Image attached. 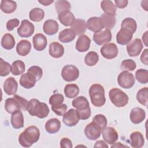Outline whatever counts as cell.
<instances>
[{
    "instance_id": "cell-22",
    "label": "cell",
    "mask_w": 148,
    "mask_h": 148,
    "mask_svg": "<svg viewBox=\"0 0 148 148\" xmlns=\"http://www.w3.org/2000/svg\"><path fill=\"white\" fill-rule=\"evenodd\" d=\"M58 23L53 19H49L45 21L43 25L44 32L47 35H53L58 31Z\"/></svg>"
},
{
    "instance_id": "cell-47",
    "label": "cell",
    "mask_w": 148,
    "mask_h": 148,
    "mask_svg": "<svg viewBox=\"0 0 148 148\" xmlns=\"http://www.w3.org/2000/svg\"><path fill=\"white\" fill-rule=\"evenodd\" d=\"M64 97L61 94H54L49 98V103L51 106H58L63 103Z\"/></svg>"
},
{
    "instance_id": "cell-30",
    "label": "cell",
    "mask_w": 148,
    "mask_h": 148,
    "mask_svg": "<svg viewBox=\"0 0 148 148\" xmlns=\"http://www.w3.org/2000/svg\"><path fill=\"white\" fill-rule=\"evenodd\" d=\"M76 37V34L72 29L66 28L61 31L58 35V40L62 43L72 42Z\"/></svg>"
},
{
    "instance_id": "cell-3",
    "label": "cell",
    "mask_w": 148,
    "mask_h": 148,
    "mask_svg": "<svg viewBox=\"0 0 148 148\" xmlns=\"http://www.w3.org/2000/svg\"><path fill=\"white\" fill-rule=\"evenodd\" d=\"M89 95L92 104L96 107H101L105 105L106 98L103 87L99 84H94L90 87Z\"/></svg>"
},
{
    "instance_id": "cell-44",
    "label": "cell",
    "mask_w": 148,
    "mask_h": 148,
    "mask_svg": "<svg viewBox=\"0 0 148 148\" xmlns=\"http://www.w3.org/2000/svg\"><path fill=\"white\" fill-rule=\"evenodd\" d=\"M121 69L123 71H132L135 69L136 65L135 62L131 59L124 60L121 62Z\"/></svg>"
},
{
    "instance_id": "cell-56",
    "label": "cell",
    "mask_w": 148,
    "mask_h": 148,
    "mask_svg": "<svg viewBox=\"0 0 148 148\" xmlns=\"http://www.w3.org/2000/svg\"><path fill=\"white\" fill-rule=\"evenodd\" d=\"M94 147H105V148H108V145L103 140H98L95 143V145L94 146Z\"/></svg>"
},
{
    "instance_id": "cell-29",
    "label": "cell",
    "mask_w": 148,
    "mask_h": 148,
    "mask_svg": "<svg viewBox=\"0 0 148 148\" xmlns=\"http://www.w3.org/2000/svg\"><path fill=\"white\" fill-rule=\"evenodd\" d=\"M99 17L102 22L103 28H105L106 29L110 30L114 27L116 23V20L114 16L104 13L102 14Z\"/></svg>"
},
{
    "instance_id": "cell-48",
    "label": "cell",
    "mask_w": 148,
    "mask_h": 148,
    "mask_svg": "<svg viewBox=\"0 0 148 148\" xmlns=\"http://www.w3.org/2000/svg\"><path fill=\"white\" fill-rule=\"evenodd\" d=\"M28 72L33 75L36 79L37 81L39 80L42 75H43V71L42 69L38 66H32L28 69Z\"/></svg>"
},
{
    "instance_id": "cell-51",
    "label": "cell",
    "mask_w": 148,
    "mask_h": 148,
    "mask_svg": "<svg viewBox=\"0 0 148 148\" xmlns=\"http://www.w3.org/2000/svg\"><path fill=\"white\" fill-rule=\"evenodd\" d=\"M20 24V21L17 18H13L8 21L6 23V28L8 31H11L14 28L18 27Z\"/></svg>"
},
{
    "instance_id": "cell-34",
    "label": "cell",
    "mask_w": 148,
    "mask_h": 148,
    "mask_svg": "<svg viewBox=\"0 0 148 148\" xmlns=\"http://www.w3.org/2000/svg\"><path fill=\"white\" fill-rule=\"evenodd\" d=\"M15 43V39L10 34H5L2 38L1 46L5 49H12L14 47Z\"/></svg>"
},
{
    "instance_id": "cell-13",
    "label": "cell",
    "mask_w": 148,
    "mask_h": 148,
    "mask_svg": "<svg viewBox=\"0 0 148 148\" xmlns=\"http://www.w3.org/2000/svg\"><path fill=\"white\" fill-rule=\"evenodd\" d=\"M103 140L110 145H113L118 139V133L117 131L112 127H106L102 131Z\"/></svg>"
},
{
    "instance_id": "cell-41",
    "label": "cell",
    "mask_w": 148,
    "mask_h": 148,
    "mask_svg": "<svg viewBox=\"0 0 148 148\" xmlns=\"http://www.w3.org/2000/svg\"><path fill=\"white\" fill-rule=\"evenodd\" d=\"M99 60L98 54L93 51L88 52L85 56L84 62L86 64L89 66H94Z\"/></svg>"
},
{
    "instance_id": "cell-59",
    "label": "cell",
    "mask_w": 148,
    "mask_h": 148,
    "mask_svg": "<svg viewBox=\"0 0 148 148\" xmlns=\"http://www.w3.org/2000/svg\"><path fill=\"white\" fill-rule=\"evenodd\" d=\"M147 31H146L145 33L142 36V40L145 43V45L147 46Z\"/></svg>"
},
{
    "instance_id": "cell-49",
    "label": "cell",
    "mask_w": 148,
    "mask_h": 148,
    "mask_svg": "<svg viewBox=\"0 0 148 148\" xmlns=\"http://www.w3.org/2000/svg\"><path fill=\"white\" fill-rule=\"evenodd\" d=\"M68 106L65 103H62L58 106H51L52 110L58 116H63L67 110Z\"/></svg>"
},
{
    "instance_id": "cell-19",
    "label": "cell",
    "mask_w": 148,
    "mask_h": 148,
    "mask_svg": "<svg viewBox=\"0 0 148 148\" xmlns=\"http://www.w3.org/2000/svg\"><path fill=\"white\" fill-rule=\"evenodd\" d=\"M32 42L34 47L37 51L43 50L47 44L46 37L41 33L35 34L33 36Z\"/></svg>"
},
{
    "instance_id": "cell-32",
    "label": "cell",
    "mask_w": 148,
    "mask_h": 148,
    "mask_svg": "<svg viewBox=\"0 0 148 148\" xmlns=\"http://www.w3.org/2000/svg\"><path fill=\"white\" fill-rule=\"evenodd\" d=\"M71 29L75 32L76 35H83L86 31V22L83 19H76L71 25Z\"/></svg>"
},
{
    "instance_id": "cell-25",
    "label": "cell",
    "mask_w": 148,
    "mask_h": 148,
    "mask_svg": "<svg viewBox=\"0 0 148 148\" xmlns=\"http://www.w3.org/2000/svg\"><path fill=\"white\" fill-rule=\"evenodd\" d=\"M10 122L14 129H19L24 127V117L20 110L14 112L12 114Z\"/></svg>"
},
{
    "instance_id": "cell-54",
    "label": "cell",
    "mask_w": 148,
    "mask_h": 148,
    "mask_svg": "<svg viewBox=\"0 0 148 148\" xmlns=\"http://www.w3.org/2000/svg\"><path fill=\"white\" fill-rule=\"evenodd\" d=\"M115 6H116L117 8L123 9L125 8L128 3V1L127 0H115Z\"/></svg>"
},
{
    "instance_id": "cell-45",
    "label": "cell",
    "mask_w": 148,
    "mask_h": 148,
    "mask_svg": "<svg viewBox=\"0 0 148 148\" xmlns=\"http://www.w3.org/2000/svg\"><path fill=\"white\" fill-rule=\"evenodd\" d=\"M92 121L95 123L101 128L102 131L106 127L108 123L106 117L104 115L101 114L95 115L92 119Z\"/></svg>"
},
{
    "instance_id": "cell-37",
    "label": "cell",
    "mask_w": 148,
    "mask_h": 148,
    "mask_svg": "<svg viewBox=\"0 0 148 148\" xmlns=\"http://www.w3.org/2000/svg\"><path fill=\"white\" fill-rule=\"evenodd\" d=\"M45 17V12L43 9L39 8H35L31 9L29 13V18L35 22L40 21Z\"/></svg>"
},
{
    "instance_id": "cell-10",
    "label": "cell",
    "mask_w": 148,
    "mask_h": 148,
    "mask_svg": "<svg viewBox=\"0 0 148 148\" xmlns=\"http://www.w3.org/2000/svg\"><path fill=\"white\" fill-rule=\"evenodd\" d=\"M143 49V44L139 38L130 41L127 45V51L130 57H136L139 55Z\"/></svg>"
},
{
    "instance_id": "cell-27",
    "label": "cell",
    "mask_w": 148,
    "mask_h": 148,
    "mask_svg": "<svg viewBox=\"0 0 148 148\" xmlns=\"http://www.w3.org/2000/svg\"><path fill=\"white\" fill-rule=\"evenodd\" d=\"M5 109L6 111L10 114H12L14 112L21 109L20 103L14 97L9 98L5 100Z\"/></svg>"
},
{
    "instance_id": "cell-40",
    "label": "cell",
    "mask_w": 148,
    "mask_h": 148,
    "mask_svg": "<svg viewBox=\"0 0 148 148\" xmlns=\"http://www.w3.org/2000/svg\"><path fill=\"white\" fill-rule=\"evenodd\" d=\"M136 99L139 103L147 106L148 103V88L145 87L140 89L136 94Z\"/></svg>"
},
{
    "instance_id": "cell-38",
    "label": "cell",
    "mask_w": 148,
    "mask_h": 148,
    "mask_svg": "<svg viewBox=\"0 0 148 148\" xmlns=\"http://www.w3.org/2000/svg\"><path fill=\"white\" fill-rule=\"evenodd\" d=\"M64 93L68 98H73L79 93V87L75 84H68L65 86Z\"/></svg>"
},
{
    "instance_id": "cell-9",
    "label": "cell",
    "mask_w": 148,
    "mask_h": 148,
    "mask_svg": "<svg viewBox=\"0 0 148 148\" xmlns=\"http://www.w3.org/2000/svg\"><path fill=\"white\" fill-rule=\"evenodd\" d=\"M100 52L102 56L106 59H113L118 54V48L113 43H108L101 47Z\"/></svg>"
},
{
    "instance_id": "cell-17",
    "label": "cell",
    "mask_w": 148,
    "mask_h": 148,
    "mask_svg": "<svg viewBox=\"0 0 148 148\" xmlns=\"http://www.w3.org/2000/svg\"><path fill=\"white\" fill-rule=\"evenodd\" d=\"M3 87V90L6 94L9 95H13L17 92L18 83L14 77H9L5 81Z\"/></svg>"
},
{
    "instance_id": "cell-43",
    "label": "cell",
    "mask_w": 148,
    "mask_h": 148,
    "mask_svg": "<svg viewBox=\"0 0 148 148\" xmlns=\"http://www.w3.org/2000/svg\"><path fill=\"white\" fill-rule=\"evenodd\" d=\"M136 80L142 84H146L148 82V71L145 69H138L135 72Z\"/></svg>"
},
{
    "instance_id": "cell-15",
    "label": "cell",
    "mask_w": 148,
    "mask_h": 148,
    "mask_svg": "<svg viewBox=\"0 0 148 148\" xmlns=\"http://www.w3.org/2000/svg\"><path fill=\"white\" fill-rule=\"evenodd\" d=\"M37 80L36 77L29 72L23 73L20 78V85L26 89H29L34 87Z\"/></svg>"
},
{
    "instance_id": "cell-60",
    "label": "cell",
    "mask_w": 148,
    "mask_h": 148,
    "mask_svg": "<svg viewBox=\"0 0 148 148\" xmlns=\"http://www.w3.org/2000/svg\"><path fill=\"white\" fill-rule=\"evenodd\" d=\"M147 3H148V1H142V2H141V4H144V5H141L142 6V8L143 9H144L146 11H147L148 10H147Z\"/></svg>"
},
{
    "instance_id": "cell-24",
    "label": "cell",
    "mask_w": 148,
    "mask_h": 148,
    "mask_svg": "<svg viewBox=\"0 0 148 148\" xmlns=\"http://www.w3.org/2000/svg\"><path fill=\"white\" fill-rule=\"evenodd\" d=\"M145 143V139L141 132H133L130 135V145L134 148H140Z\"/></svg>"
},
{
    "instance_id": "cell-46",
    "label": "cell",
    "mask_w": 148,
    "mask_h": 148,
    "mask_svg": "<svg viewBox=\"0 0 148 148\" xmlns=\"http://www.w3.org/2000/svg\"><path fill=\"white\" fill-rule=\"evenodd\" d=\"M11 72V66L6 61H5L2 58H0V75L6 76Z\"/></svg>"
},
{
    "instance_id": "cell-58",
    "label": "cell",
    "mask_w": 148,
    "mask_h": 148,
    "mask_svg": "<svg viewBox=\"0 0 148 148\" xmlns=\"http://www.w3.org/2000/svg\"><path fill=\"white\" fill-rule=\"evenodd\" d=\"M112 147H128L127 146H125V145H123L120 142H117V143H113L112 146H111Z\"/></svg>"
},
{
    "instance_id": "cell-5",
    "label": "cell",
    "mask_w": 148,
    "mask_h": 148,
    "mask_svg": "<svg viewBox=\"0 0 148 148\" xmlns=\"http://www.w3.org/2000/svg\"><path fill=\"white\" fill-rule=\"evenodd\" d=\"M117 82L121 88L128 89L131 88L134 85L135 79L132 73L124 71L119 75Z\"/></svg>"
},
{
    "instance_id": "cell-1",
    "label": "cell",
    "mask_w": 148,
    "mask_h": 148,
    "mask_svg": "<svg viewBox=\"0 0 148 148\" xmlns=\"http://www.w3.org/2000/svg\"><path fill=\"white\" fill-rule=\"evenodd\" d=\"M40 131L39 128L34 125L29 126L25 129L18 136V142L24 147H29L36 143L39 139Z\"/></svg>"
},
{
    "instance_id": "cell-4",
    "label": "cell",
    "mask_w": 148,
    "mask_h": 148,
    "mask_svg": "<svg viewBox=\"0 0 148 148\" xmlns=\"http://www.w3.org/2000/svg\"><path fill=\"white\" fill-rule=\"evenodd\" d=\"M109 97L112 103L117 108L124 107L128 102V96L117 88H112L109 92Z\"/></svg>"
},
{
    "instance_id": "cell-12",
    "label": "cell",
    "mask_w": 148,
    "mask_h": 148,
    "mask_svg": "<svg viewBox=\"0 0 148 148\" xmlns=\"http://www.w3.org/2000/svg\"><path fill=\"white\" fill-rule=\"evenodd\" d=\"M79 120L77 110L74 109H70L67 112L65 113L62 117L64 124L68 127L76 125L79 123Z\"/></svg>"
},
{
    "instance_id": "cell-57",
    "label": "cell",
    "mask_w": 148,
    "mask_h": 148,
    "mask_svg": "<svg viewBox=\"0 0 148 148\" xmlns=\"http://www.w3.org/2000/svg\"><path fill=\"white\" fill-rule=\"evenodd\" d=\"M38 2L41 3L42 5H43V6H49L50 5L51 3H52L53 2H54V1L53 0H43V1H38Z\"/></svg>"
},
{
    "instance_id": "cell-26",
    "label": "cell",
    "mask_w": 148,
    "mask_h": 148,
    "mask_svg": "<svg viewBox=\"0 0 148 148\" xmlns=\"http://www.w3.org/2000/svg\"><path fill=\"white\" fill-rule=\"evenodd\" d=\"M16 52L21 56H25L31 51V44L27 40H21L16 46Z\"/></svg>"
},
{
    "instance_id": "cell-28",
    "label": "cell",
    "mask_w": 148,
    "mask_h": 148,
    "mask_svg": "<svg viewBox=\"0 0 148 148\" xmlns=\"http://www.w3.org/2000/svg\"><path fill=\"white\" fill-rule=\"evenodd\" d=\"M45 128L48 133L55 134L60 130L61 128V122L56 118L49 119L46 123Z\"/></svg>"
},
{
    "instance_id": "cell-53",
    "label": "cell",
    "mask_w": 148,
    "mask_h": 148,
    "mask_svg": "<svg viewBox=\"0 0 148 148\" xmlns=\"http://www.w3.org/2000/svg\"><path fill=\"white\" fill-rule=\"evenodd\" d=\"M60 147L72 148L73 147L72 143L71 140L68 138H63L60 141Z\"/></svg>"
},
{
    "instance_id": "cell-36",
    "label": "cell",
    "mask_w": 148,
    "mask_h": 148,
    "mask_svg": "<svg viewBox=\"0 0 148 148\" xmlns=\"http://www.w3.org/2000/svg\"><path fill=\"white\" fill-rule=\"evenodd\" d=\"M101 7L105 13L110 14L113 16L116 14V8L112 1L104 0L101 2Z\"/></svg>"
},
{
    "instance_id": "cell-11",
    "label": "cell",
    "mask_w": 148,
    "mask_h": 148,
    "mask_svg": "<svg viewBox=\"0 0 148 148\" xmlns=\"http://www.w3.org/2000/svg\"><path fill=\"white\" fill-rule=\"evenodd\" d=\"M112 38V33L110 30L104 29L95 32L93 35V40L98 45H102L111 41Z\"/></svg>"
},
{
    "instance_id": "cell-31",
    "label": "cell",
    "mask_w": 148,
    "mask_h": 148,
    "mask_svg": "<svg viewBox=\"0 0 148 148\" xmlns=\"http://www.w3.org/2000/svg\"><path fill=\"white\" fill-rule=\"evenodd\" d=\"M72 106L77 110H83L90 108L89 102L87 99L84 96L77 97L72 101Z\"/></svg>"
},
{
    "instance_id": "cell-39",
    "label": "cell",
    "mask_w": 148,
    "mask_h": 148,
    "mask_svg": "<svg viewBox=\"0 0 148 148\" xmlns=\"http://www.w3.org/2000/svg\"><path fill=\"white\" fill-rule=\"evenodd\" d=\"M137 28L136 21L131 17H127L124 18L121 24V28H125L130 30L133 34L135 32Z\"/></svg>"
},
{
    "instance_id": "cell-52",
    "label": "cell",
    "mask_w": 148,
    "mask_h": 148,
    "mask_svg": "<svg viewBox=\"0 0 148 148\" xmlns=\"http://www.w3.org/2000/svg\"><path fill=\"white\" fill-rule=\"evenodd\" d=\"M77 112L78 116L79 117V119L81 120H87L91 116L90 108H88L83 110H77Z\"/></svg>"
},
{
    "instance_id": "cell-33",
    "label": "cell",
    "mask_w": 148,
    "mask_h": 148,
    "mask_svg": "<svg viewBox=\"0 0 148 148\" xmlns=\"http://www.w3.org/2000/svg\"><path fill=\"white\" fill-rule=\"evenodd\" d=\"M1 9L6 14L14 12L17 8V3L15 1L11 0H2L1 2Z\"/></svg>"
},
{
    "instance_id": "cell-55",
    "label": "cell",
    "mask_w": 148,
    "mask_h": 148,
    "mask_svg": "<svg viewBox=\"0 0 148 148\" xmlns=\"http://www.w3.org/2000/svg\"><path fill=\"white\" fill-rule=\"evenodd\" d=\"M147 52H148L147 49H145L144 51H143V53H142L141 56H140L141 62L146 65H147V64H148V63H147V61H148V60H147V55H148Z\"/></svg>"
},
{
    "instance_id": "cell-21",
    "label": "cell",
    "mask_w": 148,
    "mask_h": 148,
    "mask_svg": "<svg viewBox=\"0 0 148 148\" xmlns=\"http://www.w3.org/2000/svg\"><path fill=\"white\" fill-rule=\"evenodd\" d=\"M58 18L60 23L65 26H71L75 20L73 14L70 10H65L61 12L58 15Z\"/></svg>"
},
{
    "instance_id": "cell-6",
    "label": "cell",
    "mask_w": 148,
    "mask_h": 148,
    "mask_svg": "<svg viewBox=\"0 0 148 148\" xmlns=\"http://www.w3.org/2000/svg\"><path fill=\"white\" fill-rule=\"evenodd\" d=\"M79 76V71L77 68L73 65H65L61 71V76L66 82L76 80Z\"/></svg>"
},
{
    "instance_id": "cell-42",
    "label": "cell",
    "mask_w": 148,
    "mask_h": 148,
    "mask_svg": "<svg viewBox=\"0 0 148 148\" xmlns=\"http://www.w3.org/2000/svg\"><path fill=\"white\" fill-rule=\"evenodd\" d=\"M71 8L70 3L65 0H58L56 1L55 8L57 12L59 14L65 10H69Z\"/></svg>"
},
{
    "instance_id": "cell-7",
    "label": "cell",
    "mask_w": 148,
    "mask_h": 148,
    "mask_svg": "<svg viewBox=\"0 0 148 148\" xmlns=\"http://www.w3.org/2000/svg\"><path fill=\"white\" fill-rule=\"evenodd\" d=\"M84 132L88 139L94 140L100 137L102 130L95 123L92 121L86 126Z\"/></svg>"
},
{
    "instance_id": "cell-14",
    "label": "cell",
    "mask_w": 148,
    "mask_h": 148,
    "mask_svg": "<svg viewBox=\"0 0 148 148\" xmlns=\"http://www.w3.org/2000/svg\"><path fill=\"white\" fill-rule=\"evenodd\" d=\"M132 36L133 33L130 30L121 28L116 35V41L121 45H125L131 40Z\"/></svg>"
},
{
    "instance_id": "cell-23",
    "label": "cell",
    "mask_w": 148,
    "mask_h": 148,
    "mask_svg": "<svg viewBox=\"0 0 148 148\" xmlns=\"http://www.w3.org/2000/svg\"><path fill=\"white\" fill-rule=\"evenodd\" d=\"M49 52V54L52 57L58 58L63 56L64 53V48L61 44L57 42H54L50 44Z\"/></svg>"
},
{
    "instance_id": "cell-20",
    "label": "cell",
    "mask_w": 148,
    "mask_h": 148,
    "mask_svg": "<svg viewBox=\"0 0 148 148\" xmlns=\"http://www.w3.org/2000/svg\"><path fill=\"white\" fill-rule=\"evenodd\" d=\"M91 39L87 35L83 34L80 35L76 43V49L79 52L87 51L90 46Z\"/></svg>"
},
{
    "instance_id": "cell-2",
    "label": "cell",
    "mask_w": 148,
    "mask_h": 148,
    "mask_svg": "<svg viewBox=\"0 0 148 148\" xmlns=\"http://www.w3.org/2000/svg\"><path fill=\"white\" fill-rule=\"evenodd\" d=\"M27 110L32 116L44 119L48 116L50 109L45 103L40 102L38 99L33 98L28 101Z\"/></svg>"
},
{
    "instance_id": "cell-8",
    "label": "cell",
    "mask_w": 148,
    "mask_h": 148,
    "mask_svg": "<svg viewBox=\"0 0 148 148\" xmlns=\"http://www.w3.org/2000/svg\"><path fill=\"white\" fill-rule=\"evenodd\" d=\"M35 27L32 23L28 20L21 21L20 26L17 28V34L21 38H28L34 32Z\"/></svg>"
},
{
    "instance_id": "cell-50",
    "label": "cell",
    "mask_w": 148,
    "mask_h": 148,
    "mask_svg": "<svg viewBox=\"0 0 148 148\" xmlns=\"http://www.w3.org/2000/svg\"><path fill=\"white\" fill-rule=\"evenodd\" d=\"M20 103L21 110H27V107H28V101L24 98L23 97H21L20 96H19L17 94H14V97H13Z\"/></svg>"
},
{
    "instance_id": "cell-16",
    "label": "cell",
    "mask_w": 148,
    "mask_h": 148,
    "mask_svg": "<svg viewBox=\"0 0 148 148\" xmlns=\"http://www.w3.org/2000/svg\"><path fill=\"white\" fill-rule=\"evenodd\" d=\"M130 117L132 123L138 124L142 123L145 120L146 117V112L143 109L136 107L131 110Z\"/></svg>"
},
{
    "instance_id": "cell-35",
    "label": "cell",
    "mask_w": 148,
    "mask_h": 148,
    "mask_svg": "<svg viewBox=\"0 0 148 148\" xmlns=\"http://www.w3.org/2000/svg\"><path fill=\"white\" fill-rule=\"evenodd\" d=\"M25 70V64L21 60H16L12 64L11 72L13 75L18 76L23 74Z\"/></svg>"
},
{
    "instance_id": "cell-18",
    "label": "cell",
    "mask_w": 148,
    "mask_h": 148,
    "mask_svg": "<svg viewBox=\"0 0 148 148\" xmlns=\"http://www.w3.org/2000/svg\"><path fill=\"white\" fill-rule=\"evenodd\" d=\"M86 25L88 29L94 32H99L104 28L99 17H91L89 18L86 23Z\"/></svg>"
}]
</instances>
